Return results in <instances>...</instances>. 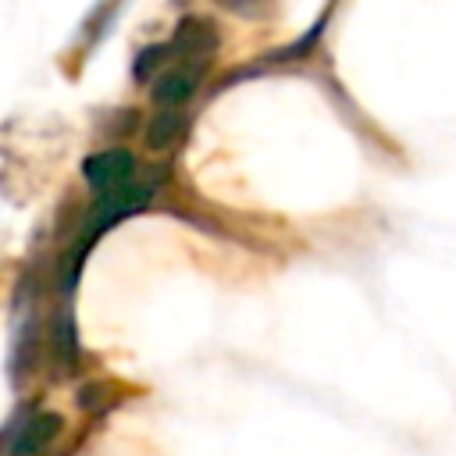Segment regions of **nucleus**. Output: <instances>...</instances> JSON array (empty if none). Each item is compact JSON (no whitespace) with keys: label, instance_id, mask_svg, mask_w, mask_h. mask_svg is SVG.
I'll return each mask as SVG.
<instances>
[{"label":"nucleus","instance_id":"f257e3e1","mask_svg":"<svg viewBox=\"0 0 456 456\" xmlns=\"http://www.w3.org/2000/svg\"><path fill=\"white\" fill-rule=\"evenodd\" d=\"M132 171H135V157L128 150H103V153L86 157V164H82V175L96 192L118 189L121 182L132 178Z\"/></svg>","mask_w":456,"mask_h":456},{"label":"nucleus","instance_id":"f03ea898","mask_svg":"<svg viewBox=\"0 0 456 456\" xmlns=\"http://www.w3.org/2000/svg\"><path fill=\"white\" fill-rule=\"evenodd\" d=\"M57 431H61V417H57V413H39V417H32L28 428L21 431L18 445H14V456H32V452H39Z\"/></svg>","mask_w":456,"mask_h":456},{"label":"nucleus","instance_id":"7ed1b4c3","mask_svg":"<svg viewBox=\"0 0 456 456\" xmlns=\"http://www.w3.org/2000/svg\"><path fill=\"white\" fill-rule=\"evenodd\" d=\"M167 75L157 82V89H153V100L157 103H182V100H189L192 96V89H196V71L192 68H164Z\"/></svg>","mask_w":456,"mask_h":456},{"label":"nucleus","instance_id":"20e7f679","mask_svg":"<svg viewBox=\"0 0 456 456\" xmlns=\"http://www.w3.org/2000/svg\"><path fill=\"white\" fill-rule=\"evenodd\" d=\"M178 132H182V118H178V114H160V118H153V125L146 128V146H150V150H167Z\"/></svg>","mask_w":456,"mask_h":456}]
</instances>
